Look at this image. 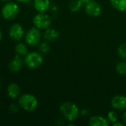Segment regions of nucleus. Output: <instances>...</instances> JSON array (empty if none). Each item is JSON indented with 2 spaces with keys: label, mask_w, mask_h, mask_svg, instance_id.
<instances>
[{
  "label": "nucleus",
  "mask_w": 126,
  "mask_h": 126,
  "mask_svg": "<svg viewBox=\"0 0 126 126\" xmlns=\"http://www.w3.org/2000/svg\"><path fill=\"white\" fill-rule=\"evenodd\" d=\"M18 109V106L16 104H11L10 106V111L12 113H16Z\"/></svg>",
  "instance_id": "nucleus-22"
},
{
  "label": "nucleus",
  "mask_w": 126,
  "mask_h": 126,
  "mask_svg": "<svg viewBox=\"0 0 126 126\" xmlns=\"http://www.w3.org/2000/svg\"><path fill=\"white\" fill-rule=\"evenodd\" d=\"M60 112L66 120L72 122L78 118L80 111L75 103L72 102H65L60 106Z\"/></svg>",
  "instance_id": "nucleus-1"
},
{
  "label": "nucleus",
  "mask_w": 126,
  "mask_h": 126,
  "mask_svg": "<svg viewBox=\"0 0 126 126\" xmlns=\"http://www.w3.org/2000/svg\"><path fill=\"white\" fill-rule=\"evenodd\" d=\"M18 5L13 1H7L1 8V16L6 20H13L18 14Z\"/></svg>",
  "instance_id": "nucleus-4"
},
{
  "label": "nucleus",
  "mask_w": 126,
  "mask_h": 126,
  "mask_svg": "<svg viewBox=\"0 0 126 126\" xmlns=\"http://www.w3.org/2000/svg\"><path fill=\"white\" fill-rule=\"evenodd\" d=\"M9 36L15 41H21L24 36V30L23 27L18 23L13 24L9 29Z\"/></svg>",
  "instance_id": "nucleus-8"
},
{
  "label": "nucleus",
  "mask_w": 126,
  "mask_h": 126,
  "mask_svg": "<svg viewBox=\"0 0 126 126\" xmlns=\"http://www.w3.org/2000/svg\"><path fill=\"white\" fill-rule=\"evenodd\" d=\"M1 38H2V32H1V30H0V41L1 40Z\"/></svg>",
  "instance_id": "nucleus-28"
},
{
  "label": "nucleus",
  "mask_w": 126,
  "mask_h": 126,
  "mask_svg": "<svg viewBox=\"0 0 126 126\" xmlns=\"http://www.w3.org/2000/svg\"><path fill=\"white\" fill-rule=\"evenodd\" d=\"M116 71L121 75H126V61H122L116 65Z\"/></svg>",
  "instance_id": "nucleus-18"
},
{
  "label": "nucleus",
  "mask_w": 126,
  "mask_h": 126,
  "mask_svg": "<svg viewBox=\"0 0 126 126\" xmlns=\"http://www.w3.org/2000/svg\"><path fill=\"white\" fill-rule=\"evenodd\" d=\"M16 1L18 2H21V3H26V2H28L31 0H16Z\"/></svg>",
  "instance_id": "nucleus-26"
},
{
  "label": "nucleus",
  "mask_w": 126,
  "mask_h": 126,
  "mask_svg": "<svg viewBox=\"0 0 126 126\" xmlns=\"http://www.w3.org/2000/svg\"><path fill=\"white\" fill-rule=\"evenodd\" d=\"M24 60L21 58V56L16 55L15 57L10 61L8 67L12 72H18L22 68Z\"/></svg>",
  "instance_id": "nucleus-10"
},
{
  "label": "nucleus",
  "mask_w": 126,
  "mask_h": 126,
  "mask_svg": "<svg viewBox=\"0 0 126 126\" xmlns=\"http://www.w3.org/2000/svg\"><path fill=\"white\" fill-rule=\"evenodd\" d=\"M83 5V4L80 0H72L69 4V8L72 12H78L82 8Z\"/></svg>",
  "instance_id": "nucleus-17"
},
{
  "label": "nucleus",
  "mask_w": 126,
  "mask_h": 126,
  "mask_svg": "<svg viewBox=\"0 0 126 126\" xmlns=\"http://www.w3.org/2000/svg\"><path fill=\"white\" fill-rule=\"evenodd\" d=\"M126 126L124 123H123V122L122 121V122H120L119 120L118 121H117V122H115V123H113V126Z\"/></svg>",
  "instance_id": "nucleus-24"
},
{
  "label": "nucleus",
  "mask_w": 126,
  "mask_h": 126,
  "mask_svg": "<svg viewBox=\"0 0 126 126\" xmlns=\"http://www.w3.org/2000/svg\"><path fill=\"white\" fill-rule=\"evenodd\" d=\"M44 62V58L41 53L38 52H28L24 58V64L29 69H37L42 65Z\"/></svg>",
  "instance_id": "nucleus-3"
},
{
  "label": "nucleus",
  "mask_w": 126,
  "mask_h": 126,
  "mask_svg": "<svg viewBox=\"0 0 126 126\" xmlns=\"http://www.w3.org/2000/svg\"><path fill=\"white\" fill-rule=\"evenodd\" d=\"M15 52L16 55L20 56H25L28 53V48L26 44L23 43H18L15 46Z\"/></svg>",
  "instance_id": "nucleus-16"
},
{
  "label": "nucleus",
  "mask_w": 126,
  "mask_h": 126,
  "mask_svg": "<svg viewBox=\"0 0 126 126\" xmlns=\"http://www.w3.org/2000/svg\"><path fill=\"white\" fill-rule=\"evenodd\" d=\"M39 51L42 53H47L50 51V46L47 42H43L39 45Z\"/></svg>",
  "instance_id": "nucleus-21"
},
{
  "label": "nucleus",
  "mask_w": 126,
  "mask_h": 126,
  "mask_svg": "<svg viewBox=\"0 0 126 126\" xmlns=\"http://www.w3.org/2000/svg\"><path fill=\"white\" fill-rule=\"evenodd\" d=\"M7 93L8 97L11 99H16L19 97L21 93V89L19 86L15 83H10L7 88Z\"/></svg>",
  "instance_id": "nucleus-11"
},
{
  "label": "nucleus",
  "mask_w": 126,
  "mask_h": 126,
  "mask_svg": "<svg viewBox=\"0 0 126 126\" xmlns=\"http://www.w3.org/2000/svg\"><path fill=\"white\" fill-rule=\"evenodd\" d=\"M38 105V100L33 94H24L18 97V106L27 111H35Z\"/></svg>",
  "instance_id": "nucleus-2"
},
{
  "label": "nucleus",
  "mask_w": 126,
  "mask_h": 126,
  "mask_svg": "<svg viewBox=\"0 0 126 126\" xmlns=\"http://www.w3.org/2000/svg\"><path fill=\"white\" fill-rule=\"evenodd\" d=\"M107 119L110 123H111L113 124L114 123L118 121V120H119L118 114L115 111H110L107 114Z\"/></svg>",
  "instance_id": "nucleus-19"
},
{
  "label": "nucleus",
  "mask_w": 126,
  "mask_h": 126,
  "mask_svg": "<svg viewBox=\"0 0 126 126\" xmlns=\"http://www.w3.org/2000/svg\"><path fill=\"white\" fill-rule=\"evenodd\" d=\"M2 1H4V2H7V1H10V0H1Z\"/></svg>",
  "instance_id": "nucleus-29"
},
{
  "label": "nucleus",
  "mask_w": 126,
  "mask_h": 126,
  "mask_svg": "<svg viewBox=\"0 0 126 126\" xmlns=\"http://www.w3.org/2000/svg\"><path fill=\"white\" fill-rule=\"evenodd\" d=\"M32 22L34 26L39 30L47 29L51 25L52 20L50 17L44 13H38L33 17Z\"/></svg>",
  "instance_id": "nucleus-6"
},
{
  "label": "nucleus",
  "mask_w": 126,
  "mask_h": 126,
  "mask_svg": "<svg viewBox=\"0 0 126 126\" xmlns=\"http://www.w3.org/2000/svg\"><path fill=\"white\" fill-rule=\"evenodd\" d=\"M111 106L117 110H124L126 109V97L124 95H115L111 101Z\"/></svg>",
  "instance_id": "nucleus-9"
},
{
  "label": "nucleus",
  "mask_w": 126,
  "mask_h": 126,
  "mask_svg": "<svg viewBox=\"0 0 126 126\" xmlns=\"http://www.w3.org/2000/svg\"><path fill=\"white\" fill-rule=\"evenodd\" d=\"M80 114H81V115H82L83 117H87V116L89 114V111L87 109H83L81 111Z\"/></svg>",
  "instance_id": "nucleus-23"
},
{
  "label": "nucleus",
  "mask_w": 126,
  "mask_h": 126,
  "mask_svg": "<svg viewBox=\"0 0 126 126\" xmlns=\"http://www.w3.org/2000/svg\"><path fill=\"white\" fill-rule=\"evenodd\" d=\"M81 1V2L83 4H86V3H88L90 0H80Z\"/></svg>",
  "instance_id": "nucleus-27"
},
{
  "label": "nucleus",
  "mask_w": 126,
  "mask_h": 126,
  "mask_svg": "<svg viewBox=\"0 0 126 126\" xmlns=\"http://www.w3.org/2000/svg\"><path fill=\"white\" fill-rule=\"evenodd\" d=\"M117 52H118V55L119 56L123 59V60H126V43H123L122 44H120L118 47V49H117Z\"/></svg>",
  "instance_id": "nucleus-20"
},
{
  "label": "nucleus",
  "mask_w": 126,
  "mask_h": 126,
  "mask_svg": "<svg viewBox=\"0 0 126 126\" xmlns=\"http://www.w3.org/2000/svg\"><path fill=\"white\" fill-rule=\"evenodd\" d=\"M111 6L117 10L126 11V0H110Z\"/></svg>",
  "instance_id": "nucleus-15"
},
{
  "label": "nucleus",
  "mask_w": 126,
  "mask_h": 126,
  "mask_svg": "<svg viewBox=\"0 0 126 126\" xmlns=\"http://www.w3.org/2000/svg\"><path fill=\"white\" fill-rule=\"evenodd\" d=\"M85 11L87 15L92 17L99 16L102 13V7L100 4L94 0H90L85 4Z\"/></svg>",
  "instance_id": "nucleus-7"
},
{
  "label": "nucleus",
  "mask_w": 126,
  "mask_h": 126,
  "mask_svg": "<svg viewBox=\"0 0 126 126\" xmlns=\"http://www.w3.org/2000/svg\"><path fill=\"white\" fill-rule=\"evenodd\" d=\"M33 5L38 13H45L50 6L49 0H34Z\"/></svg>",
  "instance_id": "nucleus-12"
},
{
  "label": "nucleus",
  "mask_w": 126,
  "mask_h": 126,
  "mask_svg": "<svg viewBox=\"0 0 126 126\" xmlns=\"http://www.w3.org/2000/svg\"><path fill=\"white\" fill-rule=\"evenodd\" d=\"M41 39V33L38 28L34 27L28 30L24 35L25 42L29 46L38 45Z\"/></svg>",
  "instance_id": "nucleus-5"
},
{
  "label": "nucleus",
  "mask_w": 126,
  "mask_h": 126,
  "mask_svg": "<svg viewBox=\"0 0 126 126\" xmlns=\"http://www.w3.org/2000/svg\"><path fill=\"white\" fill-rule=\"evenodd\" d=\"M90 126H107L109 125L108 119L102 116H93L89 120Z\"/></svg>",
  "instance_id": "nucleus-13"
},
{
  "label": "nucleus",
  "mask_w": 126,
  "mask_h": 126,
  "mask_svg": "<svg viewBox=\"0 0 126 126\" xmlns=\"http://www.w3.org/2000/svg\"><path fill=\"white\" fill-rule=\"evenodd\" d=\"M122 121L123 122V123L126 125V111L123 114V117H122Z\"/></svg>",
  "instance_id": "nucleus-25"
},
{
  "label": "nucleus",
  "mask_w": 126,
  "mask_h": 126,
  "mask_svg": "<svg viewBox=\"0 0 126 126\" xmlns=\"http://www.w3.org/2000/svg\"><path fill=\"white\" fill-rule=\"evenodd\" d=\"M59 36L58 31L54 28H47L45 32H44V38L47 41H52L56 40Z\"/></svg>",
  "instance_id": "nucleus-14"
}]
</instances>
